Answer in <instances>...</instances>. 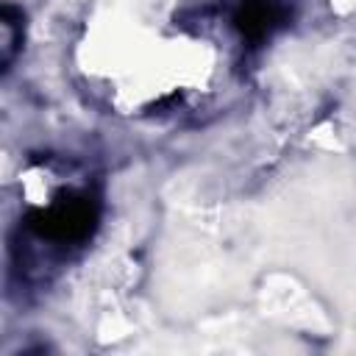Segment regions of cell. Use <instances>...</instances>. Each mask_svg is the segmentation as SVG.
<instances>
[{
  "mask_svg": "<svg viewBox=\"0 0 356 356\" xmlns=\"http://www.w3.org/2000/svg\"><path fill=\"white\" fill-rule=\"evenodd\" d=\"M25 225L47 242H83L97 225V203L89 195H61L53 203L33 209Z\"/></svg>",
  "mask_w": 356,
  "mask_h": 356,
  "instance_id": "cell-1",
  "label": "cell"
},
{
  "mask_svg": "<svg viewBox=\"0 0 356 356\" xmlns=\"http://www.w3.org/2000/svg\"><path fill=\"white\" fill-rule=\"evenodd\" d=\"M0 25H3V67L8 70L14 53L22 42V14L11 3H6L3 14H0Z\"/></svg>",
  "mask_w": 356,
  "mask_h": 356,
  "instance_id": "cell-3",
  "label": "cell"
},
{
  "mask_svg": "<svg viewBox=\"0 0 356 356\" xmlns=\"http://www.w3.org/2000/svg\"><path fill=\"white\" fill-rule=\"evenodd\" d=\"M284 22V8L275 0H242L234 14V28L250 44H261Z\"/></svg>",
  "mask_w": 356,
  "mask_h": 356,
  "instance_id": "cell-2",
  "label": "cell"
}]
</instances>
